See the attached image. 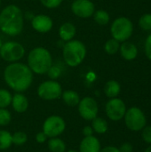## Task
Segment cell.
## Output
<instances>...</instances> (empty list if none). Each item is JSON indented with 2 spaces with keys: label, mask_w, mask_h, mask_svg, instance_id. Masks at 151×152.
<instances>
[{
  "label": "cell",
  "mask_w": 151,
  "mask_h": 152,
  "mask_svg": "<svg viewBox=\"0 0 151 152\" xmlns=\"http://www.w3.org/2000/svg\"><path fill=\"white\" fill-rule=\"evenodd\" d=\"M4 79L14 92L23 93L30 87L33 82V72L26 64L12 62L5 68Z\"/></svg>",
  "instance_id": "6da1fadb"
},
{
  "label": "cell",
  "mask_w": 151,
  "mask_h": 152,
  "mask_svg": "<svg viewBox=\"0 0 151 152\" xmlns=\"http://www.w3.org/2000/svg\"><path fill=\"white\" fill-rule=\"evenodd\" d=\"M24 26L22 11L15 4H9L0 12V30L10 37L21 33Z\"/></svg>",
  "instance_id": "7a4b0ae2"
},
{
  "label": "cell",
  "mask_w": 151,
  "mask_h": 152,
  "mask_svg": "<svg viewBox=\"0 0 151 152\" xmlns=\"http://www.w3.org/2000/svg\"><path fill=\"white\" fill-rule=\"evenodd\" d=\"M28 66L33 73L43 75L47 73L53 65V59L50 52L44 47L32 49L28 55Z\"/></svg>",
  "instance_id": "3957f363"
},
{
  "label": "cell",
  "mask_w": 151,
  "mask_h": 152,
  "mask_svg": "<svg viewBox=\"0 0 151 152\" xmlns=\"http://www.w3.org/2000/svg\"><path fill=\"white\" fill-rule=\"evenodd\" d=\"M62 56L68 66L77 67L85 60L86 56V47L81 41L72 39L64 45Z\"/></svg>",
  "instance_id": "277c9868"
},
{
  "label": "cell",
  "mask_w": 151,
  "mask_h": 152,
  "mask_svg": "<svg viewBox=\"0 0 151 152\" xmlns=\"http://www.w3.org/2000/svg\"><path fill=\"white\" fill-rule=\"evenodd\" d=\"M133 32V25L130 19L126 17L117 18L111 24L110 33L114 39L118 42L127 41Z\"/></svg>",
  "instance_id": "5b68a950"
},
{
  "label": "cell",
  "mask_w": 151,
  "mask_h": 152,
  "mask_svg": "<svg viewBox=\"0 0 151 152\" xmlns=\"http://www.w3.org/2000/svg\"><path fill=\"white\" fill-rule=\"evenodd\" d=\"M124 119L126 127L133 132H140L147 125L146 116L138 107H131L126 110Z\"/></svg>",
  "instance_id": "8992f818"
},
{
  "label": "cell",
  "mask_w": 151,
  "mask_h": 152,
  "mask_svg": "<svg viewBox=\"0 0 151 152\" xmlns=\"http://www.w3.org/2000/svg\"><path fill=\"white\" fill-rule=\"evenodd\" d=\"M25 54L24 46L14 41L4 43L0 48V57L7 62H16L23 58Z\"/></svg>",
  "instance_id": "52a82bcc"
},
{
  "label": "cell",
  "mask_w": 151,
  "mask_h": 152,
  "mask_svg": "<svg viewBox=\"0 0 151 152\" xmlns=\"http://www.w3.org/2000/svg\"><path fill=\"white\" fill-rule=\"evenodd\" d=\"M62 87L56 80H46L41 83L37 88L39 98L44 101H53L59 99L62 94Z\"/></svg>",
  "instance_id": "ba28073f"
},
{
  "label": "cell",
  "mask_w": 151,
  "mask_h": 152,
  "mask_svg": "<svg viewBox=\"0 0 151 152\" xmlns=\"http://www.w3.org/2000/svg\"><path fill=\"white\" fill-rule=\"evenodd\" d=\"M66 129L65 120L58 115H52L48 117L43 124V132L48 138L59 137Z\"/></svg>",
  "instance_id": "9c48e42d"
},
{
  "label": "cell",
  "mask_w": 151,
  "mask_h": 152,
  "mask_svg": "<svg viewBox=\"0 0 151 152\" xmlns=\"http://www.w3.org/2000/svg\"><path fill=\"white\" fill-rule=\"evenodd\" d=\"M77 109L80 117L86 121H92L98 116L99 106L96 100L93 97L86 96L81 99L77 105Z\"/></svg>",
  "instance_id": "30bf717a"
},
{
  "label": "cell",
  "mask_w": 151,
  "mask_h": 152,
  "mask_svg": "<svg viewBox=\"0 0 151 152\" xmlns=\"http://www.w3.org/2000/svg\"><path fill=\"white\" fill-rule=\"evenodd\" d=\"M126 110L127 109L124 101L117 97L109 99L105 105L106 115L112 121H119L123 119Z\"/></svg>",
  "instance_id": "8fae6325"
},
{
  "label": "cell",
  "mask_w": 151,
  "mask_h": 152,
  "mask_svg": "<svg viewBox=\"0 0 151 152\" xmlns=\"http://www.w3.org/2000/svg\"><path fill=\"white\" fill-rule=\"evenodd\" d=\"M73 13L80 18H89L93 15L95 6L91 0H75L71 4Z\"/></svg>",
  "instance_id": "7c38bea8"
},
{
  "label": "cell",
  "mask_w": 151,
  "mask_h": 152,
  "mask_svg": "<svg viewBox=\"0 0 151 152\" xmlns=\"http://www.w3.org/2000/svg\"><path fill=\"white\" fill-rule=\"evenodd\" d=\"M31 25L36 31L39 33H47L52 29L53 22L49 16L44 14H38L32 18Z\"/></svg>",
  "instance_id": "4fadbf2b"
},
{
  "label": "cell",
  "mask_w": 151,
  "mask_h": 152,
  "mask_svg": "<svg viewBox=\"0 0 151 152\" xmlns=\"http://www.w3.org/2000/svg\"><path fill=\"white\" fill-rule=\"evenodd\" d=\"M101 149V142L93 135L84 137L79 145V152H100Z\"/></svg>",
  "instance_id": "5bb4252c"
},
{
  "label": "cell",
  "mask_w": 151,
  "mask_h": 152,
  "mask_svg": "<svg viewBox=\"0 0 151 152\" xmlns=\"http://www.w3.org/2000/svg\"><path fill=\"white\" fill-rule=\"evenodd\" d=\"M28 100L22 93H15L12 95L11 105L17 113H24L28 109Z\"/></svg>",
  "instance_id": "9a60e30c"
},
{
  "label": "cell",
  "mask_w": 151,
  "mask_h": 152,
  "mask_svg": "<svg viewBox=\"0 0 151 152\" xmlns=\"http://www.w3.org/2000/svg\"><path fill=\"white\" fill-rule=\"evenodd\" d=\"M119 52L121 56L126 61H133L138 55V49L136 45L131 42L125 41L120 45Z\"/></svg>",
  "instance_id": "2e32d148"
},
{
  "label": "cell",
  "mask_w": 151,
  "mask_h": 152,
  "mask_svg": "<svg viewBox=\"0 0 151 152\" xmlns=\"http://www.w3.org/2000/svg\"><path fill=\"white\" fill-rule=\"evenodd\" d=\"M77 29L74 24L70 22L63 23L59 28V36L61 39L64 42H69L74 38L76 36Z\"/></svg>",
  "instance_id": "e0dca14e"
},
{
  "label": "cell",
  "mask_w": 151,
  "mask_h": 152,
  "mask_svg": "<svg viewBox=\"0 0 151 152\" xmlns=\"http://www.w3.org/2000/svg\"><path fill=\"white\" fill-rule=\"evenodd\" d=\"M61 97L63 102L69 107L77 106L81 100L79 94L76 91H73V90H66V91L62 92Z\"/></svg>",
  "instance_id": "ac0fdd59"
},
{
  "label": "cell",
  "mask_w": 151,
  "mask_h": 152,
  "mask_svg": "<svg viewBox=\"0 0 151 152\" xmlns=\"http://www.w3.org/2000/svg\"><path fill=\"white\" fill-rule=\"evenodd\" d=\"M120 92H121L120 84L116 80L108 81L104 86V94L109 99L117 97Z\"/></svg>",
  "instance_id": "d6986e66"
},
{
  "label": "cell",
  "mask_w": 151,
  "mask_h": 152,
  "mask_svg": "<svg viewBox=\"0 0 151 152\" xmlns=\"http://www.w3.org/2000/svg\"><path fill=\"white\" fill-rule=\"evenodd\" d=\"M47 147L50 152H65L67 149L64 141L59 137L49 138L47 140Z\"/></svg>",
  "instance_id": "ffe728a7"
},
{
  "label": "cell",
  "mask_w": 151,
  "mask_h": 152,
  "mask_svg": "<svg viewBox=\"0 0 151 152\" xmlns=\"http://www.w3.org/2000/svg\"><path fill=\"white\" fill-rule=\"evenodd\" d=\"M91 126L93 127V132L98 134H103L107 133V131L109 129L108 122L104 118L98 117V116L92 120V126Z\"/></svg>",
  "instance_id": "44dd1931"
},
{
  "label": "cell",
  "mask_w": 151,
  "mask_h": 152,
  "mask_svg": "<svg viewBox=\"0 0 151 152\" xmlns=\"http://www.w3.org/2000/svg\"><path fill=\"white\" fill-rule=\"evenodd\" d=\"M12 145V134L6 130H0V151H5Z\"/></svg>",
  "instance_id": "7402d4cb"
},
{
  "label": "cell",
  "mask_w": 151,
  "mask_h": 152,
  "mask_svg": "<svg viewBox=\"0 0 151 152\" xmlns=\"http://www.w3.org/2000/svg\"><path fill=\"white\" fill-rule=\"evenodd\" d=\"M94 21L99 25H107L109 21V14L104 10H98L93 13Z\"/></svg>",
  "instance_id": "603a6c76"
},
{
  "label": "cell",
  "mask_w": 151,
  "mask_h": 152,
  "mask_svg": "<svg viewBox=\"0 0 151 152\" xmlns=\"http://www.w3.org/2000/svg\"><path fill=\"white\" fill-rule=\"evenodd\" d=\"M119 48H120V42H118L117 40H116L114 38L109 39L104 45L105 52L111 55L117 53L119 51Z\"/></svg>",
  "instance_id": "cb8c5ba5"
},
{
  "label": "cell",
  "mask_w": 151,
  "mask_h": 152,
  "mask_svg": "<svg viewBox=\"0 0 151 152\" xmlns=\"http://www.w3.org/2000/svg\"><path fill=\"white\" fill-rule=\"evenodd\" d=\"M12 95L6 89H0V109H6L11 105Z\"/></svg>",
  "instance_id": "d4e9b609"
},
{
  "label": "cell",
  "mask_w": 151,
  "mask_h": 152,
  "mask_svg": "<svg viewBox=\"0 0 151 152\" xmlns=\"http://www.w3.org/2000/svg\"><path fill=\"white\" fill-rule=\"evenodd\" d=\"M12 144L17 145V146H20L23 145L27 142L28 141V135L25 132L22 131H17L14 134H12Z\"/></svg>",
  "instance_id": "484cf974"
},
{
  "label": "cell",
  "mask_w": 151,
  "mask_h": 152,
  "mask_svg": "<svg viewBox=\"0 0 151 152\" xmlns=\"http://www.w3.org/2000/svg\"><path fill=\"white\" fill-rule=\"evenodd\" d=\"M139 26L145 31L151 30V13L143 14L139 20Z\"/></svg>",
  "instance_id": "4316f807"
},
{
  "label": "cell",
  "mask_w": 151,
  "mask_h": 152,
  "mask_svg": "<svg viewBox=\"0 0 151 152\" xmlns=\"http://www.w3.org/2000/svg\"><path fill=\"white\" fill-rule=\"evenodd\" d=\"M12 120V114L7 109H0V126H6Z\"/></svg>",
  "instance_id": "83f0119b"
},
{
  "label": "cell",
  "mask_w": 151,
  "mask_h": 152,
  "mask_svg": "<svg viewBox=\"0 0 151 152\" xmlns=\"http://www.w3.org/2000/svg\"><path fill=\"white\" fill-rule=\"evenodd\" d=\"M47 74H48V77L51 79L55 80L61 75V69L60 67H58V66L52 65L51 68L49 69V70L47 71Z\"/></svg>",
  "instance_id": "f1b7e54d"
},
{
  "label": "cell",
  "mask_w": 151,
  "mask_h": 152,
  "mask_svg": "<svg viewBox=\"0 0 151 152\" xmlns=\"http://www.w3.org/2000/svg\"><path fill=\"white\" fill-rule=\"evenodd\" d=\"M63 0H40L41 4L49 9H53V8H57Z\"/></svg>",
  "instance_id": "f546056e"
},
{
  "label": "cell",
  "mask_w": 151,
  "mask_h": 152,
  "mask_svg": "<svg viewBox=\"0 0 151 152\" xmlns=\"http://www.w3.org/2000/svg\"><path fill=\"white\" fill-rule=\"evenodd\" d=\"M142 137L146 143L151 145V126H146L142 130Z\"/></svg>",
  "instance_id": "4dcf8cb0"
},
{
  "label": "cell",
  "mask_w": 151,
  "mask_h": 152,
  "mask_svg": "<svg viewBox=\"0 0 151 152\" xmlns=\"http://www.w3.org/2000/svg\"><path fill=\"white\" fill-rule=\"evenodd\" d=\"M144 52L145 54L147 56V58L151 61V34H150L146 40H145V44H144Z\"/></svg>",
  "instance_id": "1f68e13d"
},
{
  "label": "cell",
  "mask_w": 151,
  "mask_h": 152,
  "mask_svg": "<svg viewBox=\"0 0 151 152\" xmlns=\"http://www.w3.org/2000/svg\"><path fill=\"white\" fill-rule=\"evenodd\" d=\"M48 139H49L48 136H47L43 131L37 133L36 135V142H38V143H44V142H47Z\"/></svg>",
  "instance_id": "d6a6232c"
},
{
  "label": "cell",
  "mask_w": 151,
  "mask_h": 152,
  "mask_svg": "<svg viewBox=\"0 0 151 152\" xmlns=\"http://www.w3.org/2000/svg\"><path fill=\"white\" fill-rule=\"evenodd\" d=\"M118 149L120 152H133V147L130 142H124Z\"/></svg>",
  "instance_id": "836d02e7"
},
{
  "label": "cell",
  "mask_w": 151,
  "mask_h": 152,
  "mask_svg": "<svg viewBox=\"0 0 151 152\" xmlns=\"http://www.w3.org/2000/svg\"><path fill=\"white\" fill-rule=\"evenodd\" d=\"M93 129L91 126H86L83 128V134L85 137H88V136H92L93 135Z\"/></svg>",
  "instance_id": "e575fe53"
},
{
  "label": "cell",
  "mask_w": 151,
  "mask_h": 152,
  "mask_svg": "<svg viewBox=\"0 0 151 152\" xmlns=\"http://www.w3.org/2000/svg\"><path fill=\"white\" fill-rule=\"evenodd\" d=\"M100 152H120L119 149L116 146H113V145H109V146H106L102 149H101V151Z\"/></svg>",
  "instance_id": "d590c367"
},
{
  "label": "cell",
  "mask_w": 151,
  "mask_h": 152,
  "mask_svg": "<svg viewBox=\"0 0 151 152\" xmlns=\"http://www.w3.org/2000/svg\"><path fill=\"white\" fill-rule=\"evenodd\" d=\"M144 152H151V145L150 146H149V147L144 151Z\"/></svg>",
  "instance_id": "8d00e7d4"
},
{
  "label": "cell",
  "mask_w": 151,
  "mask_h": 152,
  "mask_svg": "<svg viewBox=\"0 0 151 152\" xmlns=\"http://www.w3.org/2000/svg\"><path fill=\"white\" fill-rule=\"evenodd\" d=\"M66 152H79L78 151H77V150H69V151H68Z\"/></svg>",
  "instance_id": "74e56055"
},
{
  "label": "cell",
  "mask_w": 151,
  "mask_h": 152,
  "mask_svg": "<svg viewBox=\"0 0 151 152\" xmlns=\"http://www.w3.org/2000/svg\"><path fill=\"white\" fill-rule=\"evenodd\" d=\"M2 45H3V42H2V39L0 38V48H1V46H2Z\"/></svg>",
  "instance_id": "f35d334b"
},
{
  "label": "cell",
  "mask_w": 151,
  "mask_h": 152,
  "mask_svg": "<svg viewBox=\"0 0 151 152\" xmlns=\"http://www.w3.org/2000/svg\"><path fill=\"white\" fill-rule=\"evenodd\" d=\"M0 5H1V0H0Z\"/></svg>",
  "instance_id": "ab89813d"
}]
</instances>
